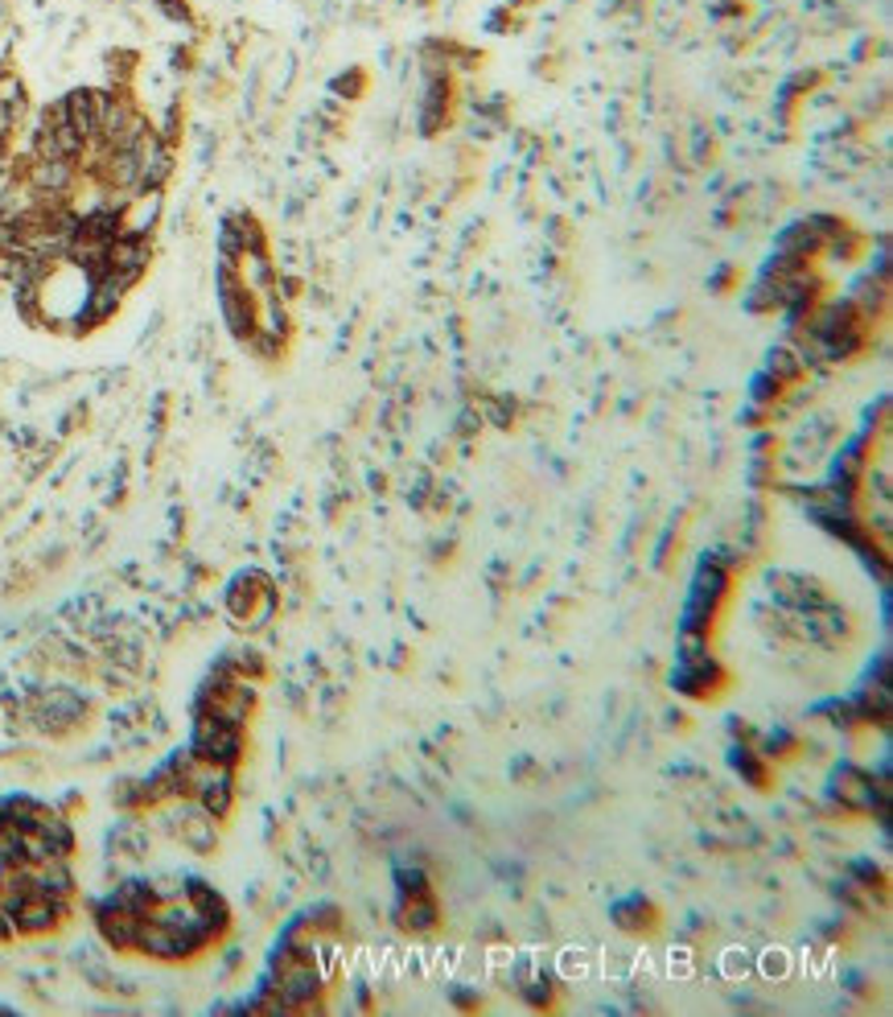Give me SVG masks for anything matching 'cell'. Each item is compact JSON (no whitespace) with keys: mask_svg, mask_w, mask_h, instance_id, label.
I'll use <instances>...</instances> for the list:
<instances>
[{"mask_svg":"<svg viewBox=\"0 0 893 1017\" xmlns=\"http://www.w3.org/2000/svg\"><path fill=\"white\" fill-rule=\"evenodd\" d=\"M227 902L198 878H153L120 886L96 906V927L116 952L190 959L227 931Z\"/></svg>","mask_w":893,"mask_h":1017,"instance_id":"1","label":"cell"},{"mask_svg":"<svg viewBox=\"0 0 893 1017\" xmlns=\"http://www.w3.org/2000/svg\"><path fill=\"white\" fill-rule=\"evenodd\" d=\"M156 9L165 13V17H174V21H190V9H186V0H153Z\"/></svg>","mask_w":893,"mask_h":1017,"instance_id":"2","label":"cell"}]
</instances>
